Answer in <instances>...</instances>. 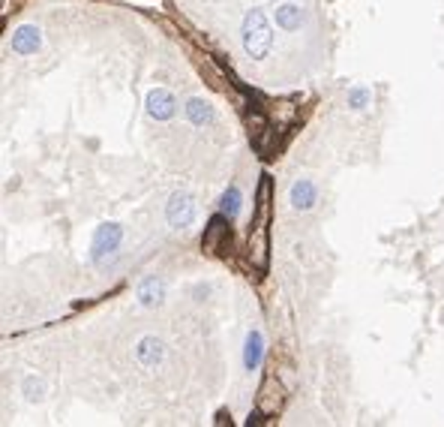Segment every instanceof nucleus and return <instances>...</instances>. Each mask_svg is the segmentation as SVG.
<instances>
[{
    "label": "nucleus",
    "instance_id": "obj_1",
    "mask_svg": "<svg viewBox=\"0 0 444 427\" xmlns=\"http://www.w3.org/2000/svg\"><path fill=\"white\" fill-rule=\"evenodd\" d=\"M270 193H274V187H270V178L265 175L258 184V205L252 211V226H249V256L258 271L267 268V250H270V214H274Z\"/></svg>",
    "mask_w": 444,
    "mask_h": 427
},
{
    "label": "nucleus",
    "instance_id": "obj_2",
    "mask_svg": "<svg viewBox=\"0 0 444 427\" xmlns=\"http://www.w3.org/2000/svg\"><path fill=\"white\" fill-rule=\"evenodd\" d=\"M241 37H243V48L249 57L256 61H265L274 48V30H270V21L265 10H249L243 19V28H241Z\"/></svg>",
    "mask_w": 444,
    "mask_h": 427
},
{
    "label": "nucleus",
    "instance_id": "obj_3",
    "mask_svg": "<svg viewBox=\"0 0 444 427\" xmlns=\"http://www.w3.org/2000/svg\"><path fill=\"white\" fill-rule=\"evenodd\" d=\"M166 217H168V226L171 229H186L192 226L195 220V199L189 193H175L166 208Z\"/></svg>",
    "mask_w": 444,
    "mask_h": 427
},
{
    "label": "nucleus",
    "instance_id": "obj_4",
    "mask_svg": "<svg viewBox=\"0 0 444 427\" xmlns=\"http://www.w3.org/2000/svg\"><path fill=\"white\" fill-rule=\"evenodd\" d=\"M120 238H123V229L118 223H102L100 229H96V235H93V262H102L109 253H114L120 247Z\"/></svg>",
    "mask_w": 444,
    "mask_h": 427
},
{
    "label": "nucleus",
    "instance_id": "obj_5",
    "mask_svg": "<svg viewBox=\"0 0 444 427\" xmlns=\"http://www.w3.org/2000/svg\"><path fill=\"white\" fill-rule=\"evenodd\" d=\"M175 109H177V100L166 87H153L151 94H147V114H151V118L168 121V118H175Z\"/></svg>",
    "mask_w": 444,
    "mask_h": 427
},
{
    "label": "nucleus",
    "instance_id": "obj_6",
    "mask_svg": "<svg viewBox=\"0 0 444 427\" xmlns=\"http://www.w3.org/2000/svg\"><path fill=\"white\" fill-rule=\"evenodd\" d=\"M228 241H232V232H228V226H225V214H219V217L210 220L208 232L201 238V247L208 253H222Z\"/></svg>",
    "mask_w": 444,
    "mask_h": 427
},
{
    "label": "nucleus",
    "instance_id": "obj_7",
    "mask_svg": "<svg viewBox=\"0 0 444 427\" xmlns=\"http://www.w3.org/2000/svg\"><path fill=\"white\" fill-rule=\"evenodd\" d=\"M43 45V30L36 24H21L12 34V52L15 54H36Z\"/></svg>",
    "mask_w": 444,
    "mask_h": 427
},
{
    "label": "nucleus",
    "instance_id": "obj_8",
    "mask_svg": "<svg viewBox=\"0 0 444 427\" xmlns=\"http://www.w3.org/2000/svg\"><path fill=\"white\" fill-rule=\"evenodd\" d=\"M135 355L147 371H153V367H159L162 361H166V343H162L159 337H153V334L151 337H142L135 346Z\"/></svg>",
    "mask_w": 444,
    "mask_h": 427
},
{
    "label": "nucleus",
    "instance_id": "obj_9",
    "mask_svg": "<svg viewBox=\"0 0 444 427\" xmlns=\"http://www.w3.org/2000/svg\"><path fill=\"white\" fill-rule=\"evenodd\" d=\"M289 202H291V208H298V211H309L312 205L318 202V190H315V184H312L309 178H300L298 184L291 187Z\"/></svg>",
    "mask_w": 444,
    "mask_h": 427
},
{
    "label": "nucleus",
    "instance_id": "obj_10",
    "mask_svg": "<svg viewBox=\"0 0 444 427\" xmlns=\"http://www.w3.org/2000/svg\"><path fill=\"white\" fill-rule=\"evenodd\" d=\"M186 118H189V124H195V127H210L213 121H217V112H213V105L208 100L192 96V100H186Z\"/></svg>",
    "mask_w": 444,
    "mask_h": 427
},
{
    "label": "nucleus",
    "instance_id": "obj_11",
    "mask_svg": "<svg viewBox=\"0 0 444 427\" xmlns=\"http://www.w3.org/2000/svg\"><path fill=\"white\" fill-rule=\"evenodd\" d=\"M135 295L144 307H153V304H159L162 298H166V283H162L159 277H147V280H142Z\"/></svg>",
    "mask_w": 444,
    "mask_h": 427
},
{
    "label": "nucleus",
    "instance_id": "obj_12",
    "mask_svg": "<svg viewBox=\"0 0 444 427\" xmlns=\"http://www.w3.org/2000/svg\"><path fill=\"white\" fill-rule=\"evenodd\" d=\"M303 10L298 3H282V6H276V28H282V30H300V24H303Z\"/></svg>",
    "mask_w": 444,
    "mask_h": 427
},
{
    "label": "nucleus",
    "instance_id": "obj_13",
    "mask_svg": "<svg viewBox=\"0 0 444 427\" xmlns=\"http://www.w3.org/2000/svg\"><path fill=\"white\" fill-rule=\"evenodd\" d=\"M261 352H265V337H261L258 331H252L249 337H246V352H243V364L249 367V371H256L261 364Z\"/></svg>",
    "mask_w": 444,
    "mask_h": 427
},
{
    "label": "nucleus",
    "instance_id": "obj_14",
    "mask_svg": "<svg viewBox=\"0 0 444 427\" xmlns=\"http://www.w3.org/2000/svg\"><path fill=\"white\" fill-rule=\"evenodd\" d=\"M237 211H241V193H237V187H232V190L222 196V214L232 220V217H237Z\"/></svg>",
    "mask_w": 444,
    "mask_h": 427
},
{
    "label": "nucleus",
    "instance_id": "obj_15",
    "mask_svg": "<svg viewBox=\"0 0 444 427\" xmlns=\"http://www.w3.org/2000/svg\"><path fill=\"white\" fill-rule=\"evenodd\" d=\"M369 100H373V94H369L366 87H355V90H348V105L355 112H364L366 105H369Z\"/></svg>",
    "mask_w": 444,
    "mask_h": 427
},
{
    "label": "nucleus",
    "instance_id": "obj_16",
    "mask_svg": "<svg viewBox=\"0 0 444 427\" xmlns=\"http://www.w3.org/2000/svg\"><path fill=\"white\" fill-rule=\"evenodd\" d=\"M24 394H27V400H43V382L27 376V379H24Z\"/></svg>",
    "mask_w": 444,
    "mask_h": 427
}]
</instances>
